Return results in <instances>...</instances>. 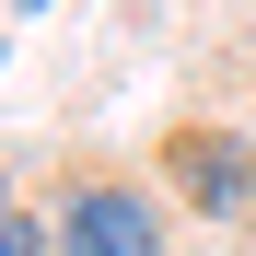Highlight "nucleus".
<instances>
[{
	"instance_id": "obj_1",
	"label": "nucleus",
	"mask_w": 256,
	"mask_h": 256,
	"mask_svg": "<svg viewBox=\"0 0 256 256\" xmlns=\"http://www.w3.org/2000/svg\"><path fill=\"white\" fill-rule=\"evenodd\" d=\"M58 256H163V222H152L140 186H70Z\"/></svg>"
},
{
	"instance_id": "obj_3",
	"label": "nucleus",
	"mask_w": 256,
	"mask_h": 256,
	"mask_svg": "<svg viewBox=\"0 0 256 256\" xmlns=\"http://www.w3.org/2000/svg\"><path fill=\"white\" fill-rule=\"evenodd\" d=\"M0 256H35V210H12V222H0Z\"/></svg>"
},
{
	"instance_id": "obj_2",
	"label": "nucleus",
	"mask_w": 256,
	"mask_h": 256,
	"mask_svg": "<svg viewBox=\"0 0 256 256\" xmlns=\"http://www.w3.org/2000/svg\"><path fill=\"white\" fill-rule=\"evenodd\" d=\"M175 186H186L198 210H222V222H233V210L256 198V163H244L233 140H210V128H186V140H175Z\"/></svg>"
}]
</instances>
